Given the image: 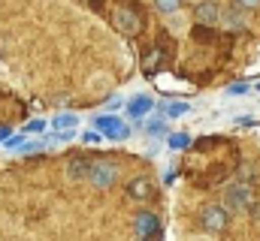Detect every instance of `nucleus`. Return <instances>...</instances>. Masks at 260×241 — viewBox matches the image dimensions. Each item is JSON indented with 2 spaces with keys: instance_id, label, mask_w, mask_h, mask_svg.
I'll return each instance as SVG.
<instances>
[{
  "instance_id": "obj_1",
  "label": "nucleus",
  "mask_w": 260,
  "mask_h": 241,
  "mask_svg": "<svg viewBox=\"0 0 260 241\" xmlns=\"http://www.w3.org/2000/svg\"><path fill=\"white\" fill-rule=\"evenodd\" d=\"M112 21H115V27L121 30V33H139V27H142V18H139V12H133L130 6H118L115 9V15H112Z\"/></svg>"
},
{
  "instance_id": "obj_2",
  "label": "nucleus",
  "mask_w": 260,
  "mask_h": 241,
  "mask_svg": "<svg viewBox=\"0 0 260 241\" xmlns=\"http://www.w3.org/2000/svg\"><path fill=\"white\" fill-rule=\"evenodd\" d=\"M94 127H97L103 136H109V139H127L130 136V127H124L115 115H97V118H94Z\"/></svg>"
},
{
  "instance_id": "obj_3",
  "label": "nucleus",
  "mask_w": 260,
  "mask_h": 241,
  "mask_svg": "<svg viewBox=\"0 0 260 241\" xmlns=\"http://www.w3.org/2000/svg\"><path fill=\"white\" fill-rule=\"evenodd\" d=\"M224 202H227L230 211H242V208H248V202H251V187H248V184H233V187H227Z\"/></svg>"
},
{
  "instance_id": "obj_4",
  "label": "nucleus",
  "mask_w": 260,
  "mask_h": 241,
  "mask_svg": "<svg viewBox=\"0 0 260 241\" xmlns=\"http://www.w3.org/2000/svg\"><path fill=\"white\" fill-rule=\"evenodd\" d=\"M203 229H209V232H221L224 226H227V208H221V205H209V208H203Z\"/></svg>"
},
{
  "instance_id": "obj_5",
  "label": "nucleus",
  "mask_w": 260,
  "mask_h": 241,
  "mask_svg": "<svg viewBox=\"0 0 260 241\" xmlns=\"http://www.w3.org/2000/svg\"><path fill=\"white\" fill-rule=\"evenodd\" d=\"M115 175H118V169L112 163H91V169H88V181L94 187H109L115 181Z\"/></svg>"
},
{
  "instance_id": "obj_6",
  "label": "nucleus",
  "mask_w": 260,
  "mask_h": 241,
  "mask_svg": "<svg viewBox=\"0 0 260 241\" xmlns=\"http://www.w3.org/2000/svg\"><path fill=\"white\" fill-rule=\"evenodd\" d=\"M197 21L206 24V27L218 24V21H221V9H218V3H215V0H203V3L197 6Z\"/></svg>"
},
{
  "instance_id": "obj_7",
  "label": "nucleus",
  "mask_w": 260,
  "mask_h": 241,
  "mask_svg": "<svg viewBox=\"0 0 260 241\" xmlns=\"http://www.w3.org/2000/svg\"><path fill=\"white\" fill-rule=\"evenodd\" d=\"M136 235H142V238H154V235H160V223H157V217H154V214H139V217H136Z\"/></svg>"
},
{
  "instance_id": "obj_8",
  "label": "nucleus",
  "mask_w": 260,
  "mask_h": 241,
  "mask_svg": "<svg viewBox=\"0 0 260 241\" xmlns=\"http://www.w3.org/2000/svg\"><path fill=\"white\" fill-rule=\"evenodd\" d=\"M151 109H154V100H151V97H145V94L133 97V100L127 103V115H130V118H145Z\"/></svg>"
},
{
  "instance_id": "obj_9",
  "label": "nucleus",
  "mask_w": 260,
  "mask_h": 241,
  "mask_svg": "<svg viewBox=\"0 0 260 241\" xmlns=\"http://www.w3.org/2000/svg\"><path fill=\"white\" fill-rule=\"evenodd\" d=\"M130 199H136V202H142V199H151L154 196V190H151V181L148 178H136L130 184Z\"/></svg>"
},
{
  "instance_id": "obj_10",
  "label": "nucleus",
  "mask_w": 260,
  "mask_h": 241,
  "mask_svg": "<svg viewBox=\"0 0 260 241\" xmlns=\"http://www.w3.org/2000/svg\"><path fill=\"white\" fill-rule=\"evenodd\" d=\"M76 124H79V118L73 112H61L52 118V130H76Z\"/></svg>"
},
{
  "instance_id": "obj_11",
  "label": "nucleus",
  "mask_w": 260,
  "mask_h": 241,
  "mask_svg": "<svg viewBox=\"0 0 260 241\" xmlns=\"http://www.w3.org/2000/svg\"><path fill=\"white\" fill-rule=\"evenodd\" d=\"M88 169H91V163H88V160H73V163L67 166V175H70L73 181L88 178Z\"/></svg>"
},
{
  "instance_id": "obj_12",
  "label": "nucleus",
  "mask_w": 260,
  "mask_h": 241,
  "mask_svg": "<svg viewBox=\"0 0 260 241\" xmlns=\"http://www.w3.org/2000/svg\"><path fill=\"white\" fill-rule=\"evenodd\" d=\"M170 148H176V151H182V148H188L191 145V136H185V133H176V136H170V142H167Z\"/></svg>"
},
{
  "instance_id": "obj_13",
  "label": "nucleus",
  "mask_w": 260,
  "mask_h": 241,
  "mask_svg": "<svg viewBox=\"0 0 260 241\" xmlns=\"http://www.w3.org/2000/svg\"><path fill=\"white\" fill-rule=\"evenodd\" d=\"M154 6H157L160 12H167V15H173V12H179V6H182V0H154Z\"/></svg>"
},
{
  "instance_id": "obj_14",
  "label": "nucleus",
  "mask_w": 260,
  "mask_h": 241,
  "mask_svg": "<svg viewBox=\"0 0 260 241\" xmlns=\"http://www.w3.org/2000/svg\"><path fill=\"white\" fill-rule=\"evenodd\" d=\"M142 130H145V133H148V136H164V133H167V127H164V120H160V118L148 120V124H145V127H142Z\"/></svg>"
},
{
  "instance_id": "obj_15",
  "label": "nucleus",
  "mask_w": 260,
  "mask_h": 241,
  "mask_svg": "<svg viewBox=\"0 0 260 241\" xmlns=\"http://www.w3.org/2000/svg\"><path fill=\"white\" fill-rule=\"evenodd\" d=\"M188 109H191L188 103H170V106H164V112H167L170 118H179V115H185Z\"/></svg>"
},
{
  "instance_id": "obj_16",
  "label": "nucleus",
  "mask_w": 260,
  "mask_h": 241,
  "mask_svg": "<svg viewBox=\"0 0 260 241\" xmlns=\"http://www.w3.org/2000/svg\"><path fill=\"white\" fill-rule=\"evenodd\" d=\"M100 139H103V133H100L97 127H94V130H88V133H82V142H85V145H97Z\"/></svg>"
},
{
  "instance_id": "obj_17",
  "label": "nucleus",
  "mask_w": 260,
  "mask_h": 241,
  "mask_svg": "<svg viewBox=\"0 0 260 241\" xmlns=\"http://www.w3.org/2000/svg\"><path fill=\"white\" fill-rule=\"evenodd\" d=\"M6 148H9V151H21V148H24V133H21V136H9V139H6Z\"/></svg>"
},
{
  "instance_id": "obj_18",
  "label": "nucleus",
  "mask_w": 260,
  "mask_h": 241,
  "mask_svg": "<svg viewBox=\"0 0 260 241\" xmlns=\"http://www.w3.org/2000/svg\"><path fill=\"white\" fill-rule=\"evenodd\" d=\"M224 21H227V24H233V27H242V24H245L242 12H227V15H224Z\"/></svg>"
},
{
  "instance_id": "obj_19",
  "label": "nucleus",
  "mask_w": 260,
  "mask_h": 241,
  "mask_svg": "<svg viewBox=\"0 0 260 241\" xmlns=\"http://www.w3.org/2000/svg\"><path fill=\"white\" fill-rule=\"evenodd\" d=\"M43 130H46V120H30L24 127V133H43Z\"/></svg>"
},
{
  "instance_id": "obj_20",
  "label": "nucleus",
  "mask_w": 260,
  "mask_h": 241,
  "mask_svg": "<svg viewBox=\"0 0 260 241\" xmlns=\"http://www.w3.org/2000/svg\"><path fill=\"white\" fill-rule=\"evenodd\" d=\"M236 6L239 9H254V6H260V0H236Z\"/></svg>"
},
{
  "instance_id": "obj_21",
  "label": "nucleus",
  "mask_w": 260,
  "mask_h": 241,
  "mask_svg": "<svg viewBox=\"0 0 260 241\" xmlns=\"http://www.w3.org/2000/svg\"><path fill=\"white\" fill-rule=\"evenodd\" d=\"M248 91V85H230L227 88V94H245Z\"/></svg>"
},
{
  "instance_id": "obj_22",
  "label": "nucleus",
  "mask_w": 260,
  "mask_h": 241,
  "mask_svg": "<svg viewBox=\"0 0 260 241\" xmlns=\"http://www.w3.org/2000/svg\"><path fill=\"white\" fill-rule=\"evenodd\" d=\"M106 109H121V97H109L106 100Z\"/></svg>"
},
{
  "instance_id": "obj_23",
  "label": "nucleus",
  "mask_w": 260,
  "mask_h": 241,
  "mask_svg": "<svg viewBox=\"0 0 260 241\" xmlns=\"http://www.w3.org/2000/svg\"><path fill=\"white\" fill-rule=\"evenodd\" d=\"M6 139H9V130H6V127H0V142H6Z\"/></svg>"
}]
</instances>
